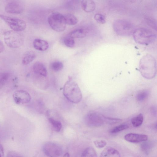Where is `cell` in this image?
<instances>
[{
  "label": "cell",
  "instance_id": "obj_6",
  "mask_svg": "<svg viewBox=\"0 0 157 157\" xmlns=\"http://www.w3.org/2000/svg\"><path fill=\"white\" fill-rule=\"evenodd\" d=\"M4 40L7 46L14 48L20 47L23 42L21 34L13 30L7 31L4 33Z\"/></svg>",
  "mask_w": 157,
  "mask_h": 157
},
{
  "label": "cell",
  "instance_id": "obj_35",
  "mask_svg": "<svg viewBox=\"0 0 157 157\" xmlns=\"http://www.w3.org/2000/svg\"><path fill=\"white\" fill-rule=\"evenodd\" d=\"M63 157H70V154H69L67 152L63 156Z\"/></svg>",
  "mask_w": 157,
  "mask_h": 157
},
{
  "label": "cell",
  "instance_id": "obj_29",
  "mask_svg": "<svg viewBox=\"0 0 157 157\" xmlns=\"http://www.w3.org/2000/svg\"><path fill=\"white\" fill-rule=\"evenodd\" d=\"M104 122L109 124H114L120 122L121 120L119 119L111 118L106 117L103 116Z\"/></svg>",
  "mask_w": 157,
  "mask_h": 157
},
{
  "label": "cell",
  "instance_id": "obj_12",
  "mask_svg": "<svg viewBox=\"0 0 157 157\" xmlns=\"http://www.w3.org/2000/svg\"><path fill=\"white\" fill-rule=\"evenodd\" d=\"M124 138L127 141L137 143L146 141L147 140L148 136L145 134L131 133L126 135Z\"/></svg>",
  "mask_w": 157,
  "mask_h": 157
},
{
  "label": "cell",
  "instance_id": "obj_17",
  "mask_svg": "<svg viewBox=\"0 0 157 157\" xmlns=\"http://www.w3.org/2000/svg\"><path fill=\"white\" fill-rule=\"evenodd\" d=\"M81 5L83 10L87 13L93 12L94 10L96 7L94 2L91 0L81 1Z\"/></svg>",
  "mask_w": 157,
  "mask_h": 157
},
{
  "label": "cell",
  "instance_id": "obj_26",
  "mask_svg": "<svg viewBox=\"0 0 157 157\" xmlns=\"http://www.w3.org/2000/svg\"><path fill=\"white\" fill-rule=\"evenodd\" d=\"M129 127L126 124H123L115 127L110 130L111 133H116L123 131Z\"/></svg>",
  "mask_w": 157,
  "mask_h": 157
},
{
  "label": "cell",
  "instance_id": "obj_9",
  "mask_svg": "<svg viewBox=\"0 0 157 157\" xmlns=\"http://www.w3.org/2000/svg\"><path fill=\"white\" fill-rule=\"evenodd\" d=\"M44 153L49 157H58L63 153L62 147L59 144L53 142H48L43 147Z\"/></svg>",
  "mask_w": 157,
  "mask_h": 157
},
{
  "label": "cell",
  "instance_id": "obj_13",
  "mask_svg": "<svg viewBox=\"0 0 157 157\" xmlns=\"http://www.w3.org/2000/svg\"><path fill=\"white\" fill-rule=\"evenodd\" d=\"M33 72L37 75L44 77L47 75V70L44 65L40 62H36L33 65Z\"/></svg>",
  "mask_w": 157,
  "mask_h": 157
},
{
  "label": "cell",
  "instance_id": "obj_5",
  "mask_svg": "<svg viewBox=\"0 0 157 157\" xmlns=\"http://www.w3.org/2000/svg\"><path fill=\"white\" fill-rule=\"evenodd\" d=\"M48 22L51 28L56 32H62L66 29L64 16L59 13L51 14L48 18Z\"/></svg>",
  "mask_w": 157,
  "mask_h": 157
},
{
  "label": "cell",
  "instance_id": "obj_2",
  "mask_svg": "<svg viewBox=\"0 0 157 157\" xmlns=\"http://www.w3.org/2000/svg\"><path fill=\"white\" fill-rule=\"evenodd\" d=\"M63 94L70 101L77 103L82 99V94L77 83L69 77L65 82L63 88Z\"/></svg>",
  "mask_w": 157,
  "mask_h": 157
},
{
  "label": "cell",
  "instance_id": "obj_10",
  "mask_svg": "<svg viewBox=\"0 0 157 157\" xmlns=\"http://www.w3.org/2000/svg\"><path fill=\"white\" fill-rule=\"evenodd\" d=\"M13 97L14 102L17 105L28 104L31 100L30 94L23 90L15 91L13 93Z\"/></svg>",
  "mask_w": 157,
  "mask_h": 157
},
{
  "label": "cell",
  "instance_id": "obj_3",
  "mask_svg": "<svg viewBox=\"0 0 157 157\" xmlns=\"http://www.w3.org/2000/svg\"><path fill=\"white\" fill-rule=\"evenodd\" d=\"M134 40L142 45H148L154 42L156 38V35L152 30L144 28L135 29L133 34Z\"/></svg>",
  "mask_w": 157,
  "mask_h": 157
},
{
  "label": "cell",
  "instance_id": "obj_24",
  "mask_svg": "<svg viewBox=\"0 0 157 157\" xmlns=\"http://www.w3.org/2000/svg\"><path fill=\"white\" fill-rule=\"evenodd\" d=\"M149 94V91L147 90H142L139 92L136 96L137 100L139 101H142L147 98Z\"/></svg>",
  "mask_w": 157,
  "mask_h": 157
},
{
  "label": "cell",
  "instance_id": "obj_14",
  "mask_svg": "<svg viewBox=\"0 0 157 157\" xmlns=\"http://www.w3.org/2000/svg\"><path fill=\"white\" fill-rule=\"evenodd\" d=\"M33 45L35 49L40 51H45L49 47V44L47 41L38 38L34 40Z\"/></svg>",
  "mask_w": 157,
  "mask_h": 157
},
{
  "label": "cell",
  "instance_id": "obj_11",
  "mask_svg": "<svg viewBox=\"0 0 157 157\" xmlns=\"http://www.w3.org/2000/svg\"><path fill=\"white\" fill-rule=\"evenodd\" d=\"M23 4L19 1H13L8 3L6 6L5 10L8 13L20 14L24 10Z\"/></svg>",
  "mask_w": 157,
  "mask_h": 157
},
{
  "label": "cell",
  "instance_id": "obj_18",
  "mask_svg": "<svg viewBox=\"0 0 157 157\" xmlns=\"http://www.w3.org/2000/svg\"><path fill=\"white\" fill-rule=\"evenodd\" d=\"M36 57L35 52L33 51H28L25 53L23 57L22 63L24 65H27L33 61Z\"/></svg>",
  "mask_w": 157,
  "mask_h": 157
},
{
  "label": "cell",
  "instance_id": "obj_15",
  "mask_svg": "<svg viewBox=\"0 0 157 157\" xmlns=\"http://www.w3.org/2000/svg\"><path fill=\"white\" fill-rule=\"evenodd\" d=\"M88 29L86 28H78L71 32L68 36L73 39L82 38L85 37L88 33Z\"/></svg>",
  "mask_w": 157,
  "mask_h": 157
},
{
  "label": "cell",
  "instance_id": "obj_7",
  "mask_svg": "<svg viewBox=\"0 0 157 157\" xmlns=\"http://www.w3.org/2000/svg\"><path fill=\"white\" fill-rule=\"evenodd\" d=\"M0 18L14 31L21 32L24 30L26 28V23L21 19L1 14H0Z\"/></svg>",
  "mask_w": 157,
  "mask_h": 157
},
{
  "label": "cell",
  "instance_id": "obj_1",
  "mask_svg": "<svg viewBox=\"0 0 157 157\" xmlns=\"http://www.w3.org/2000/svg\"><path fill=\"white\" fill-rule=\"evenodd\" d=\"M139 70L144 78L150 79L155 77L156 73V64L155 58L152 55L147 54L141 59Z\"/></svg>",
  "mask_w": 157,
  "mask_h": 157
},
{
  "label": "cell",
  "instance_id": "obj_23",
  "mask_svg": "<svg viewBox=\"0 0 157 157\" xmlns=\"http://www.w3.org/2000/svg\"><path fill=\"white\" fill-rule=\"evenodd\" d=\"M63 63L59 61L53 62L51 64L52 69L55 72H58L61 71L63 69Z\"/></svg>",
  "mask_w": 157,
  "mask_h": 157
},
{
  "label": "cell",
  "instance_id": "obj_28",
  "mask_svg": "<svg viewBox=\"0 0 157 157\" xmlns=\"http://www.w3.org/2000/svg\"><path fill=\"white\" fill-rule=\"evenodd\" d=\"M94 19L98 23L104 24L106 22L105 17L102 14L100 13H97L95 14L94 17Z\"/></svg>",
  "mask_w": 157,
  "mask_h": 157
},
{
  "label": "cell",
  "instance_id": "obj_27",
  "mask_svg": "<svg viewBox=\"0 0 157 157\" xmlns=\"http://www.w3.org/2000/svg\"><path fill=\"white\" fill-rule=\"evenodd\" d=\"M10 75L7 72H0V88L5 84L9 78Z\"/></svg>",
  "mask_w": 157,
  "mask_h": 157
},
{
  "label": "cell",
  "instance_id": "obj_20",
  "mask_svg": "<svg viewBox=\"0 0 157 157\" xmlns=\"http://www.w3.org/2000/svg\"><path fill=\"white\" fill-rule=\"evenodd\" d=\"M143 121V115L140 113L132 118L131 119V122L134 127H138L142 124Z\"/></svg>",
  "mask_w": 157,
  "mask_h": 157
},
{
  "label": "cell",
  "instance_id": "obj_30",
  "mask_svg": "<svg viewBox=\"0 0 157 157\" xmlns=\"http://www.w3.org/2000/svg\"><path fill=\"white\" fill-rule=\"evenodd\" d=\"M95 146L98 148H102L105 147L107 144L106 141L104 140H98L94 141Z\"/></svg>",
  "mask_w": 157,
  "mask_h": 157
},
{
  "label": "cell",
  "instance_id": "obj_21",
  "mask_svg": "<svg viewBox=\"0 0 157 157\" xmlns=\"http://www.w3.org/2000/svg\"><path fill=\"white\" fill-rule=\"evenodd\" d=\"M81 157H98L96 151L91 147L86 148L82 153Z\"/></svg>",
  "mask_w": 157,
  "mask_h": 157
},
{
  "label": "cell",
  "instance_id": "obj_16",
  "mask_svg": "<svg viewBox=\"0 0 157 157\" xmlns=\"http://www.w3.org/2000/svg\"><path fill=\"white\" fill-rule=\"evenodd\" d=\"M100 157H120L118 151L111 147H108L101 152Z\"/></svg>",
  "mask_w": 157,
  "mask_h": 157
},
{
  "label": "cell",
  "instance_id": "obj_34",
  "mask_svg": "<svg viewBox=\"0 0 157 157\" xmlns=\"http://www.w3.org/2000/svg\"><path fill=\"white\" fill-rule=\"evenodd\" d=\"M4 49V47L2 43L0 40V54L1 53Z\"/></svg>",
  "mask_w": 157,
  "mask_h": 157
},
{
  "label": "cell",
  "instance_id": "obj_31",
  "mask_svg": "<svg viewBox=\"0 0 157 157\" xmlns=\"http://www.w3.org/2000/svg\"><path fill=\"white\" fill-rule=\"evenodd\" d=\"M6 157H23L18 152L14 151H10L8 153Z\"/></svg>",
  "mask_w": 157,
  "mask_h": 157
},
{
  "label": "cell",
  "instance_id": "obj_32",
  "mask_svg": "<svg viewBox=\"0 0 157 157\" xmlns=\"http://www.w3.org/2000/svg\"><path fill=\"white\" fill-rule=\"evenodd\" d=\"M147 24L149 26L153 28L154 29H156V23H155L154 21L152 19H147Z\"/></svg>",
  "mask_w": 157,
  "mask_h": 157
},
{
  "label": "cell",
  "instance_id": "obj_25",
  "mask_svg": "<svg viewBox=\"0 0 157 157\" xmlns=\"http://www.w3.org/2000/svg\"><path fill=\"white\" fill-rule=\"evenodd\" d=\"M63 42L66 46L70 48H73L75 45L74 39L68 36L64 38Z\"/></svg>",
  "mask_w": 157,
  "mask_h": 157
},
{
  "label": "cell",
  "instance_id": "obj_4",
  "mask_svg": "<svg viewBox=\"0 0 157 157\" xmlns=\"http://www.w3.org/2000/svg\"><path fill=\"white\" fill-rule=\"evenodd\" d=\"M115 32L121 36H127L132 34L134 28L132 24L128 21L119 19L115 21L113 24Z\"/></svg>",
  "mask_w": 157,
  "mask_h": 157
},
{
  "label": "cell",
  "instance_id": "obj_19",
  "mask_svg": "<svg viewBox=\"0 0 157 157\" xmlns=\"http://www.w3.org/2000/svg\"><path fill=\"white\" fill-rule=\"evenodd\" d=\"M64 17L66 24L73 25H75L78 22L77 18L73 14H67L64 15Z\"/></svg>",
  "mask_w": 157,
  "mask_h": 157
},
{
  "label": "cell",
  "instance_id": "obj_33",
  "mask_svg": "<svg viewBox=\"0 0 157 157\" xmlns=\"http://www.w3.org/2000/svg\"><path fill=\"white\" fill-rule=\"evenodd\" d=\"M4 157V151L3 147L0 144V157Z\"/></svg>",
  "mask_w": 157,
  "mask_h": 157
},
{
  "label": "cell",
  "instance_id": "obj_8",
  "mask_svg": "<svg viewBox=\"0 0 157 157\" xmlns=\"http://www.w3.org/2000/svg\"><path fill=\"white\" fill-rule=\"evenodd\" d=\"M84 121L87 126L91 127L101 126L104 122L103 115L94 111L90 112L86 115Z\"/></svg>",
  "mask_w": 157,
  "mask_h": 157
},
{
  "label": "cell",
  "instance_id": "obj_22",
  "mask_svg": "<svg viewBox=\"0 0 157 157\" xmlns=\"http://www.w3.org/2000/svg\"><path fill=\"white\" fill-rule=\"evenodd\" d=\"M48 120L53 129L56 132H59L62 127L60 122L51 117L49 118Z\"/></svg>",
  "mask_w": 157,
  "mask_h": 157
}]
</instances>
